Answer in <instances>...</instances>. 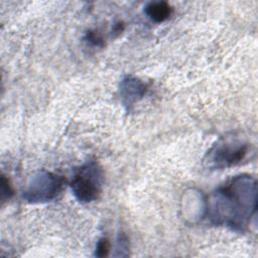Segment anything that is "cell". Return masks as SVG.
I'll return each mask as SVG.
<instances>
[{
  "instance_id": "1",
  "label": "cell",
  "mask_w": 258,
  "mask_h": 258,
  "mask_svg": "<svg viewBox=\"0 0 258 258\" xmlns=\"http://www.w3.org/2000/svg\"><path fill=\"white\" fill-rule=\"evenodd\" d=\"M205 202V212L212 224L243 232L257 209L256 180L249 174L233 176Z\"/></svg>"
},
{
  "instance_id": "7",
  "label": "cell",
  "mask_w": 258,
  "mask_h": 258,
  "mask_svg": "<svg viewBox=\"0 0 258 258\" xmlns=\"http://www.w3.org/2000/svg\"><path fill=\"white\" fill-rule=\"evenodd\" d=\"M128 239L127 237L122 233L119 235L118 239H117V246H116V251H118V253H116L115 256L117 257H124L128 255Z\"/></svg>"
},
{
  "instance_id": "3",
  "label": "cell",
  "mask_w": 258,
  "mask_h": 258,
  "mask_svg": "<svg viewBox=\"0 0 258 258\" xmlns=\"http://www.w3.org/2000/svg\"><path fill=\"white\" fill-rule=\"evenodd\" d=\"M103 183L104 173L102 167L96 161H88L75 171L71 188L80 203L87 204L99 198Z\"/></svg>"
},
{
  "instance_id": "4",
  "label": "cell",
  "mask_w": 258,
  "mask_h": 258,
  "mask_svg": "<svg viewBox=\"0 0 258 258\" xmlns=\"http://www.w3.org/2000/svg\"><path fill=\"white\" fill-rule=\"evenodd\" d=\"M64 183L61 175L42 169L30 178L22 197L30 204L49 203L61 194Z\"/></svg>"
},
{
  "instance_id": "5",
  "label": "cell",
  "mask_w": 258,
  "mask_h": 258,
  "mask_svg": "<svg viewBox=\"0 0 258 258\" xmlns=\"http://www.w3.org/2000/svg\"><path fill=\"white\" fill-rule=\"evenodd\" d=\"M147 92V86L138 78L126 76L120 84V97L123 105L130 109L135 103L140 101Z\"/></svg>"
},
{
  "instance_id": "11",
  "label": "cell",
  "mask_w": 258,
  "mask_h": 258,
  "mask_svg": "<svg viewBox=\"0 0 258 258\" xmlns=\"http://www.w3.org/2000/svg\"><path fill=\"white\" fill-rule=\"evenodd\" d=\"M123 29H124V24L122 22H117V23L114 24V26L112 28V33L115 36H117V35H119L123 31Z\"/></svg>"
},
{
  "instance_id": "2",
  "label": "cell",
  "mask_w": 258,
  "mask_h": 258,
  "mask_svg": "<svg viewBox=\"0 0 258 258\" xmlns=\"http://www.w3.org/2000/svg\"><path fill=\"white\" fill-rule=\"evenodd\" d=\"M251 152V144L237 134L221 137L210 148L204 164L211 170L225 169L242 163Z\"/></svg>"
},
{
  "instance_id": "10",
  "label": "cell",
  "mask_w": 258,
  "mask_h": 258,
  "mask_svg": "<svg viewBox=\"0 0 258 258\" xmlns=\"http://www.w3.org/2000/svg\"><path fill=\"white\" fill-rule=\"evenodd\" d=\"M85 39H86L88 42H90L91 44L95 45V46H102V45H103V39H102L101 35L98 34L96 31L89 30V31L86 33Z\"/></svg>"
},
{
  "instance_id": "6",
  "label": "cell",
  "mask_w": 258,
  "mask_h": 258,
  "mask_svg": "<svg viewBox=\"0 0 258 258\" xmlns=\"http://www.w3.org/2000/svg\"><path fill=\"white\" fill-rule=\"evenodd\" d=\"M144 12L150 20L160 23L170 17L172 7L165 1H152L146 4Z\"/></svg>"
},
{
  "instance_id": "9",
  "label": "cell",
  "mask_w": 258,
  "mask_h": 258,
  "mask_svg": "<svg viewBox=\"0 0 258 258\" xmlns=\"http://www.w3.org/2000/svg\"><path fill=\"white\" fill-rule=\"evenodd\" d=\"M13 195V189L11 184L9 183V180L6 179L4 175H2L1 178V197L2 200L4 199H10Z\"/></svg>"
},
{
  "instance_id": "8",
  "label": "cell",
  "mask_w": 258,
  "mask_h": 258,
  "mask_svg": "<svg viewBox=\"0 0 258 258\" xmlns=\"http://www.w3.org/2000/svg\"><path fill=\"white\" fill-rule=\"evenodd\" d=\"M110 251V242L107 238H101L96 246L95 256L97 257H105L109 254Z\"/></svg>"
}]
</instances>
